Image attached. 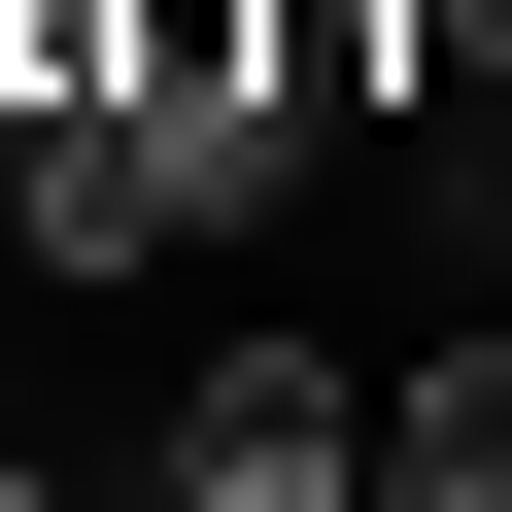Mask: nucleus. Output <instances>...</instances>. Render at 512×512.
<instances>
[{"label":"nucleus","mask_w":512,"mask_h":512,"mask_svg":"<svg viewBox=\"0 0 512 512\" xmlns=\"http://www.w3.org/2000/svg\"><path fill=\"white\" fill-rule=\"evenodd\" d=\"M308 171H342V137L239 103V69H69L35 171H0V239H35V274H205V239H274Z\"/></svg>","instance_id":"f257e3e1"},{"label":"nucleus","mask_w":512,"mask_h":512,"mask_svg":"<svg viewBox=\"0 0 512 512\" xmlns=\"http://www.w3.org/2000/svg\"><path fill=\"white\" fill-rule=\"evenodd\" d=\"M137 478L171 512H376V342H205Z\"/></svg>","instance_id":"f03ea898"},{"label":"nucleus","mask_w":512,"mask_h":512,"mask_svg":"<svg viewBox=\"0 0 512 512\" xmlns=\"http://www.w3.org/2000/svg\"><path fill=\"white\" fill-rule=\"evenodd\" d=\"M410 69H444V0H274V103H308V137H376Z\"/></svg>","instance_id":"7ed1b4c3"},{"label":"nucleus","mask_w":512,"mask_h":512,"mask_svg":"<svg viewBox=\"0 0 512 512\" xmlns=\"http://www.w3.org/2000/svg\"><path fill=\"white\" fill-rule=\"evenodd\" d=\"M0 512H171V478H69V444H0Z\"/></svg>","instance_id":"20e7f679"},{"label":"nucleus","mask_w":512,"mask_h":512,"mask_svg":"<svg viewBox=\"0 0 512 512\" xmlns=\"http://www.w3.org/2000/svg\"><path fill=\"white\" fill-rule=\"evenodd\" d=\"M0 103H35V0H0Z\"/></svg>","instance_id":"39448f33"},{"label":"nucleus","mask_w":512,"mask_h":512,"mask_svg":"<svg viewBox=\"0 0 512 512\" xmlns=\"http://www.w3.org/2000/svg\"><path fill=\"white\" fill-rule=\"evenodd\" d=\"M478 239H512V137H478Z\"/></svg>","instance_id":"423d86ee"},{"label":"nucleus","mask_w":512,"mask_h":512,"mask_svg":"<svg viewBox=\"0 0 512 512\" xmlns=\"http://www.w3.org/2000/svg\"><path fill=\"white\" fill-rule=\"evenodd\" d=\"M0 171H35V103H0Z\"/></svg>","instance_id":"0eeeda50"}]
</instances>
